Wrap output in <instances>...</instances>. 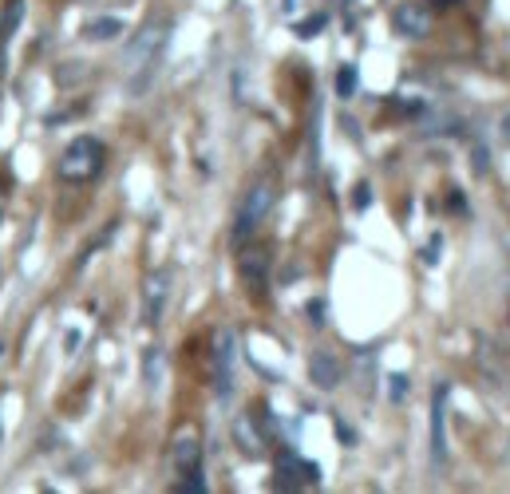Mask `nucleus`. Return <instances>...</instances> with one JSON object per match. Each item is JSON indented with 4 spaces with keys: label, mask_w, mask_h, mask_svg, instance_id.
I'll use <instances>...</instances> for the list:
<instances>
[{
    "label": "nucleus",
    "mask_w": 510,
    "mask_h": 494,
    "mask_svg": "<svg viewBox=\"0 0 510 494\" xmlns=\"http://www.w3.org/2000/svg\"><path fill=\"white\" fill-rule=\"evenodd\" d=\"M321 28H325V16H313L309 24L297 28V32H301V36H313V32H321Z\"/></svg>",
    "instance_id": "obj_19"
},
{
    "label": "nucleus",
    "mask_w": 510,
    "mask_h": 494,
    "mask_svg": "<svg viewBox=\"0 0 510 494\" xmlns=\"http://www.w3.org/2000/svg\"><path fill=\"white\" fill-rule=\"evenodd\" d=\"M432 119H424V131L427 135H452L459 131V119L455 115H443V111H427Z\"/></svg>",
    "instance_id": "obj_14"
},
{
    "label": "nucleus",
    "mask_w": 510,
    "mask_h": 494,
    "mask_svg": "<svg viewBox=\"0 0 510 494\" xmlns=\"http://www.w3.org/2000/svg\"><path fill=\"white\" fill-rule=\"evenodd\" d=\"M166 304H170V273L151 269L143 277V321L158 324L166 316Z\"/></svg>",
    "instance_id": "obj_7"
},
{
    "label": "nucleus",
    "mask_w": 510,
    "mask_h": 494,
    "mask_svg": "<svg viewBox=\"0 0 510 494\" xmlns=\"http://www.w3.org/2000/svg\"><path fill=\"white\" fill-rule=\"evenodd\" d=\"M234 443H237V451H242V454H249V459H262V454L269 451V431H265V423L257 419L254 411L237 415V419H234Z\"/></svg>",
    "instance_id": "obj_8"
},
{
    "label": "nucleus",
    "mask_w": 510,
    "mask_h": 494,
    "mask_svg": "<svg viewBox=\"0 0 510 494\" xmlns=\"http://www.w3.org/2000/svg\"><path fill=\"white\" fill-rule=\"evenodd\" d=\"M107 163V146L99 143L95 135H79L67 143V151L59 154V178L64 182H92V178H99V171H103Z\"/></svg>",
    "instance_id": "obj_2"
},
{
    "label": "nucleus",
    "mask_w": 510,
    "mask_h": 494,
    "mask_svg": "<svg viewBox=\"0 0 510 494\" xmlns=\"http://www.w3.org/2000/svg\"><path fill=\"white\" fill-rule=\"evenodd\" d=\"M20 8H24L20 0H8V13H4V28H0V40L13 36V28L20 24Z\"/></svg>",
    "instance_id": "obj_18"
},
{
    "label": "nucleus",
    "mask_w": 510,
    "mask_h": 494,
    "mask_svg": "<svg viewBox=\"0 0 510 494\" xmlns=\"http://www.w3.org/2000/svg\"><path fill=\"white\" fill-rule=\"evenodd\" d=\"M166 36H170V24H166V20H158V16H151L131 40H127L123 72H127V92H131V95H143L147 87H151V75L158 67V52H163Z\"/></svg>",
    "instance_id": "obj_1"
},
{
    "label": "nucleus",
    "mask_w": 510,
    "mask_h": 494,
    "mask_svg": "<svg viewBox=\"0 0 510 494\" xmlns=\"http://www.w3.org/2000/svg\"><path fill=\"white\" fill-rule=\"evenodd\" d=\"M237 269H242V281L249 285V289H265L269 281V250L265 245H237Z\"/></svg>",
    "instance_id": "obj_10"
},
{
    "label": "nucleus",
    "mask_w": 510,
    "mask_h": 494,
    "mask_svg": "<svg viewBox=\"0 0 510 494\" xmlns=\"http://www.w3.org/2000/svg\"><path fill=\"white\" fill-rule=\"evenodd\" d=\"M119 32H123V20H119V16H99V20H92V24L84 28V36L95 40V44H99V40H115Z\"/></svg>",
    "instance_id": "obj_13"
},
{
    "label": "nucleus",
    "mask_w": 510,
    "mask_h": 494,
    "mask_svg": "<svg viewBox=\"0 0 510 494\" xmlns=\"http://www.w3.org/2000/svg\"><path fill=\"white\" fill-rule=\"evenodd\" d=\"M158 380H163V356L147 352V388H155Z\"/></svg>",
    "instance_id": "obj_17"
},
{
    "label": "nucleus",
    "mask_w": 510,
    "mask_h": 494,
    "mask_svg": "<svg viewBox=\"0 0 510 494\" xmlns=\"http://www.w3.org/2000/svg\"><path fill=\"white\" fill-rule=\"evenodd\" d=\"M432 463H447V384H435L432 392Z\"/></svg>",
    "instance_id": "obj_9"
},
{
    "label": "nucleus",
    "mask_w": 510,
    "mask_h": 494,
    "mask_svg": "<svg viewBox=\"0 0 510 494\" xmlns=\"http://www.w3.org/2000/svg\"><path fill=\"white\" fill-rule=\"evenodd\" d=\"M356 87H360V72H356V67H353V64L340 67V72H336V95H340V99H353Z\"/></svg>",
    "instance_id": "obj_15"
},
{
    "label": "nucleus",
    "mask_w": 510,
    "mask_h": 494,
    "mask_svg": "<svg viewBox=\"0 0 510 494\" xmlns=\"http://www.w3.org/2000/svg\"><path fill=\"white\" fill-rule=\"evenodd\" d=\"M309 375H313L317 388L333 392L340 384V360L333 352H313V356H309Z\"/></svg>",
    "instance_id": "obj_12"
},
{
    "label": "nucleus",
    "mask_w": 510,
    "mask_h": 494,
    "mask_svg": "<svg viewBox=\"0 0 510 494\" xmlns=\"http://www.w3.org/2000/svg\"><path fill=\"white\" fill-rule=\"evenodd\" d=\"M210 368H214V392H218V400H229V395H234V372H237V336H234V329H218L214 332Z\"/></svg>",
    "instance_id": "obj_4"
},
{
    "label": "nucleus",
    "mask_w": 510,
    "mask_h": 494,
    "mask_svg": "<svg viewBox=\"0 0 510 494\" xmlns=\"http://www.w3.org/2000/svg\"><path fill=\"white\" fill-rule=\"evenodd\" d=\"M435 4H455V0H435Z\"/></svg>",
    "instance_id": "obj_20"
},
{
    "label": "nucleus",
    "mask_w": 510,
    "mask_h": 494,
    "mask_svg": "<svg viewBox=\"0 0 510 494\" xmlns=\"http://www.w3.org/2000/svg\"><path fill=\"white\" fill-rule=\"evenodd\" d=\"M392 24H396V32L399 36H407V40H424V36H432V8H424V4H399L396 13H392Z\"/></svg>",
    "instance_id": "obj_11"
},
{
    "label": "nucleus",
    "mask_w": 510,
    "mask_h": 494,
    "mask_svg": "<svg viewBox=\"0 0 510 494\" xmlns=\"http://www.w3.org/2000/svg\"><path fill=\"white\" fill-rule=\"evenodd\" d=\"M174 487H178V490H183V494H190V490H198V494H202V490H206V479H202V467H198V471H190V474H178V482H174Z\"/></svg>",
    "instance_id": "obj_16"
},
{
    "label": "nucleus",
    "mask_w": 510,
    "mask_h": 494,
    "mask_svg": "<svg viewBox=\"0 0 510 494\" xmlns=\"http://www.w3.org/2000/svg\"><path fill=\"white\" fill-rule=\"evenodd\" d=\"M321 482V471L313 467L301 454H282L277 459V474H273V487L282 490H305V487H317Z\"/></svg>",
    "instance_id": "obj_6"
},
{
    "label": "nucleus",
    "mask_w": 510,
    "mask_h": 494,
    "mask_svg": "<svg viewBox=\"0 0 510 494\" xmlns=\"http://www.w3.org/2000/svg\"><path fill=\"white\" fill-rule=\"evenodd\" d=\"M202 467V435H198V428H178L174 439H170V471L178 474H190Z\"/></svg>",
    "instance_id": "obj_5"
},
{
    "label": "nucleus",
    "mask_w": 510,
    "mask_h": 494,
    "mask_svg": "<svg viewBox=\"0 0 510 494\" xmlns=\"http://www.w3.org/2000/svg\"><path fill=\"white\" fill-rule=\"evenodd\" d=\"M273 198H277V190H273V178H257V182L246 190L242 206H237L234 234H229V242H234V245H246L249 237L262 230V222L269 217V210H273Z\"/></svg>",
    "instance_id": "obj_3"
}]
</instances>
